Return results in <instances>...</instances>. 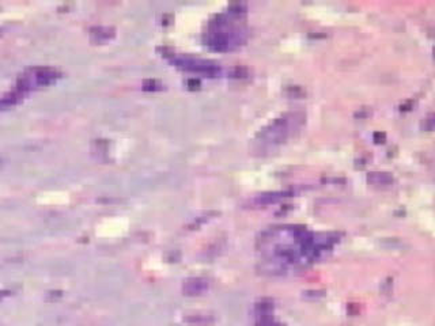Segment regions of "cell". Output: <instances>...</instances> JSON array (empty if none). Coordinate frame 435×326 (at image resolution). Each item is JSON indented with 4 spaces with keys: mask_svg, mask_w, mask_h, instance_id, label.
<instances>
[{
    "mask_svg": "<svg viewBox=\"0 0 435 326\" xmlns=\"http://www.w3.org/2000/svg\"><path fill=\"white\" fill-rule=\"evenodd\" d=\"M173 63H176L178 67L184 68V70H188V71L193 72H200V74L215 75L216 72H219V68L216 67L215 64L210 63V61H204V60L192 59V57L180 56V57L173 59Z\"/></svg>",
    "mask_w": 435,
    "mask_h": 326,
    "instance_id": "cell-2",
    "label": "cell"
},
{
    "mask_svg": "<svg viewBox=\"0 0 435 326\" xmlns=\"http://www.w3.org/2000/svg\"><path fill=\"white\" fill-rule=\"evenodd\" d=\"M242 39V32L234 28L227 18L220 15L218 20L212 22L208 33V45L216 51H227L234 45H238Z\"/></svg>",
    "mask_w": 435,
    "mask_h": 326,
    "instance_id": "cell-1",
    "label": "cell"
},
{
    "mask_svg": "<svg viewBox=\"0 0 435 326\" xmlns=\"http://www.w3.org/2000/svg\"><path fill=\"white\" fill-rule=\"evenodd\" d=\"M207 281L203 279H191L188 280L184 286L185 292L188 295H197L201 294L203 291H205L207 288Z\"/></svg>",
    "mask_w": 435,
    "mask_h": 326,
    "instance_id": "cell-3",
    "label": "cell"
}]
</instances>
